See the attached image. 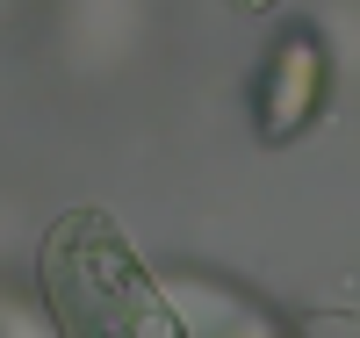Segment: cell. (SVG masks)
Listing matches in <instances>:
<instances>
[{"mask_svg": "<svg viewBox=\"0 0 360 338\" xmlns=\"http://www.w3.org/2000/svg\"><path fill=\"white\" fill-rule=\"evenodd\" d=\"M37 288L58 338H188L180 310L108 209H58L37 245Z\"/></svg>", "mask_w": 360, "mask_h": 338, "instance_id": "6da1fadb", "label": "cell"}, {"mask_svg": "<svg viewBox=\"0 0 360 338\" xmlns=\"http://www.w3.org/2000/svg\"><path fill=\"white\" fill-rule=\"evenodd\" d=\"M324 101V44L310 29H288L266 58V79H259V137L266 144H288Z\"/></svg>", "mask_w": 360, "mask_h": 338, "instance_id": "7a4b0ae2", "label": "cell"}, {"mask_svg": "<svg viewBox=\"0 0 360 338\" xmlns=\"http://www.w3.org/2000/svg\"><path fill=\"white\" fill-rule=\"evenodd\" d=\"M224 8H238V15H266L274 0H224Z\"/></svg>", "mask_w": 360, "mask_h": 338, "instance_id": "3957f363", "label": "cell"}]
</instances>
